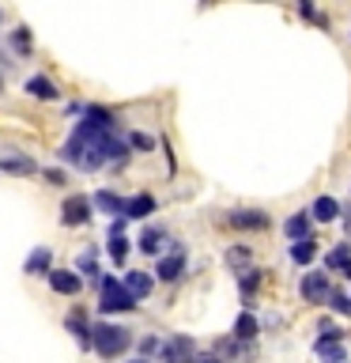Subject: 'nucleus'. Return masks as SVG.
I'll return each mask as SVG.
<instances>
[{"label": "nucleus", "mask_w": 351, "mask_h": 363, "mask_svg": "<svg viewBox=\"0 0 351 363\" xmlns=\"http://www.w3.org/2000/svg\"><path fill=\"white\" fill-rule=\"evenodd\" d=\"M91 208H95V212H106L110 220H125V197H117L113 189H95Z\"/></svg>", "instance_id": "8"}, {"label": "nucleus", "mask_w": 351, "mask_h": 363, "mask_svg": "<svg viewBox=\"0 0 351 363\" xmlns=\"http://www.w3.org/2000/svg\"><path fill=\"white\" fill-rule=\"evenodd\" d=\"M310 216H313V220H321V223H333L336 216H340V204H336L333 197H317L313 208H310Z\"/></svg>", "instance_id": "20"}, {"label": "nucleus", "mask_w": 351, "mask_h": 363, "mask_svg": "<svg viewBox=\"0 0 351 363\" xmlns=\"http://www.w3.org/2000/svg\"><path fill=\"white\" fill-rule=\"evenodd\" d=\"M283 231H287L291 242H306V238H310V216H306V212H291L287 223H283Z\"/></svg>", "instance_id": "16"}, {"label": "nucleus", "mask_w": 351, "mask_h": 363, "mask_svg": "<svg viewBox=\"0 0 351 363\" xmlns=\"http://www.w3.org/2000/svg\"><path fill=\"white\" fill-rule=\"evenodd\" d=\"M344 277H347V280H351V265H347V269H344Z\"/></svg>", "instance_id": "33"}, {"label": "nucleus", "mask_w": 351, "mask_h": 363, "mask_svg": "<svg viewBox=\"0 0 351 363\" xmlns=\"http://www.w3.org/2000/svg\"><path fill=\"white\" fill-rule=\"evenodd\" d=\"M76 272H84V277L98 280V250H84V254L76 257Z\"/></svg>", "instance_id": "22"}, {"label": "nucleus", "mask_w": 351, "mask_h": 363, "mask_svg": "<svg viewBox=\"0 0 351 363\" xmlns=\"http://www.w3.org/2000/svg\"><path fill=\"white\" fill-rule=\"evenodd\" d=\"M226 261H231V265H242V261H249V250H231V254H226Z\"/></svg>", "instance_id": "30"}, {"label": "nucleus", "mask_w": 351, "mask_h": 363, "mask_svg": "<svg viewBox=\"0 0 351 363\" xmlns=\"http://www.w3.org/2000/svg\"><path fill=\"white\" fill-rule=\"evenodd\" d=\"M38 174H42L45 182H50V186H64V182H68L61 167H45V170H38Z\"/></svg>", "instance_id": "28"}, {"label": "nucleus", "mask_w": 351, "mask_h": 363, "mask_svg": "<svg viewBox=\"0 0 351 363\" xmlns=\"http://www.w3.org/2000/svg\"><path fill=\"white\" fill-rule=\"evenodd\" d=\"M328 277L325 272H306L302 277V299L306 303H321V299H328Z\"/></svg>", "instance_id": "13"}, {"label": "nucleus", "mask_w": 351, "mask_h": 363, "mask_svg": "<svg viewBox=\"0 0 351 363\" xmlns=\"http://www.w3.org/2000/svg\"><path fill=\"white\" fill-rule=\"evenodd\" d=\"M121 284H125V291H129L136 303H140V299H147V295H151V288H155L151 272H144V269H129V272L121 277Z\"/></svg>", "instance_id": "10"}, {"label": "nucleus", "mask_w": 351, "mask_h": 363, "mask_svg": "<svg viewBox=\"0 0 351 363\" xmlns=\"http://www.w3.org/2000/svg\"><path fill=\"white\" fill-rule=\"evenodd\" d=\"M45 280H50V288L57 295H79V288H84V277L76 269H53Z\"/></svg>", "instance_id": "9"}, {"label": "nucleus", "mask_w": 351, "mask_h": 363, "mask_svg": "<svg viewBox=\"0 0 351 363\" xmlns=\"http://www.w3.org/2000/svg\"><path fill=\"white\" fill-rule=\"evenodd\" d=\"M226 223H231L234 231H265L272 220H268V212H260V208H238V212H226Z\"/></svg>", "instance_id": "6"}, {"label": "nucleus", "mask_w": 351, "mask_h": 363, "mask_svg": "<svg viewBox=\"0 0 351 363\" xmlns=\"http://www.w3.org/2000/svg\"><path fill=\"white\" fill-rule=\"evenodd\" d=\"M260 333V322H257V318L253 314H238V322H234V340H242V345H249V340H253Z\"/></svg>", "instance_id": "18"}, {"label": "nucleus", "mask_w": 351, "mask_h": 363, "mask_svg": "<svg viewBox=\"0 0 351 363\" xmlns=\"http://www.w3.org/2000/svg\"><path fill=\"white\" fill-rule=\"evenodd\" d=\"M159 359L163 363H197V340L185 337V333H174L170 340H163Z\"/></svg>", "instance_id": "3"}, {"label": "nucleus", "mask_w": 351, "mask_h": 363, "mask_svg": "<svg viewBox=\"0 0 351 363\" xmlns=\"http://www.w3.org/2000/svg\"><path fill=\"white\" fill-rule=\"evenodd\" d=\"M98 311L102 314H129L136 311V299L125 291L117 277H98Z\"/></svg>", "instance_id": "2"}, {"label": "nucleus", "mask_w": 351, "mask_h": 363, "mask_svg": "<svg viewBox=\"0 0 351 363\" xmlns=\"http://www.w3.org/2000/svg\"><path fill=\"white\" fill-rule=\"evenodd\" d=\"M328 303H333L336 314H351V295H344V291H328Z\"/></svg>", "instance_id": "27"}, {"label": "nucleus", "mask_w": 351, "mask_h": 363, "mask_svg": "<svg viewBox=\"0 0 351 363\" xmlns=\"http://www.w3.org/2000/svg\"><path fill=\"white\" fill-rule=\"evenodd\" d=\"M181 272H185V246L174 242V246H170V254H163L155 261V277L166 280V284H174Z\"/></svg>", "instance_id": "5"}, {"label": "nucleus", "mask_w": 351, "mask_h": 363, "mask_svg": "<svg viewBox=\"0 0 351 363\" xmlns=\"http://www.w3.org/2000/svg\"><path fill=\"white\" fill-rule=\"evenodd\" d=\"M64 329L79 340V348H91V314H87V306H72V311L64 314Z\"/></svg>", "instance_id": "7"}, {"label": "nucleus", "mask_w": 351, "mask_h": 363, "mask_svg": "<svg viewBox=\"0 0 351 363\" xmlns=\"http://www.w3.org/2000/svg\"><path fill=\"white\" fill-rule=\"evenodd\" d=\"M163 242H166V231L163 227H144L140 231V254H163Z\"/></svg>", "instance_id": "17"}, {"label": "nucleus", "mask_w": 351, "mask_h": 363, "mask_svg": "<svg viewBox=\"0 0 351 363\" xmlns=\"http://www.w3.org/2000/svg\"><path fill=\"white\" fill-rule=\"evenodd\" d=\"M106 250H110V257H113V265H121L125 269V257H129V235H117V238H110L106 242Z\"/></svg>", "instance_id": "23"}, {"label": "nucleus", "mask_w": 351, "mask_h": 363, "mask_svg": "<svg viewBox=\"0 0 351 363\" xmlns=\"http://www.w3.org/2000/svg\"><path fill=\"white\" fill-rule=\"evenodd\" d=\"M0 91H4V76H0Z\"/></svg>", "instance_id": "35"}, {"label": "nucleus", "mask_w": 351, "mask_h": 363, "mask_svg": "<svg viewBox=\"0 0 351 363\" xmlns=\"http://www.w3.org/2000/svg\"><path fill=\"white\" fill-rule=\"evenodd\" d=\"M132 363H151V359H132Z\"/></svg>", "instance_id": "34"}, {"label": "nucleus", "mask_w": 351, "mask_h": 363, "mask_svg": "<svg viewBox=\"0 0 351 363\" xmlns=\"http://www.w3.org/2000/svg\"><path fill=\"white\" fill-rule=\"evenodd\" d=\"M344 231H347V242H351V208H347V216H344Z\"/></svg>", "instance_id": "31"}, {"label": "nucleus", "mask_w": 351, "mask_h": 363, "mask_svg": "<svg viewBox=\"0 0 351 363\" xmlns=\"http://www.w3.org/2000/svg\"><path fill=\"white\" fill-rule=\"evenodd\" d=\"M313 257H317V242H313V238H306V242H291V261H294V265H310Z\"/></svg>", "instance_id": "21"}, {"label": "nucleus", "mask_w": 351, "mask_h": 363, "mask_svg": "<svg viewBox=\"0 0 351 363\" xmlns=\"http://www.w3.org/2000/svg\"><path fill=\"white\" fill-rule=\"evenodd\" d=\"M325 261H328V269H340V272H344V269L351 265V242H340V246H336Z\"/></svg>", "instance_id": "24"}, {"label": "nucleus", "mask_w": 351, "mask_h": 363, "mask_svg": "<svg viewBox=\"0 0 351 363\" xmlns=\"http://www.w3.org/2000/svg\"><path fill=\"white\" fill-rule=\"evenodd\" d=\"M159 348H163V345H159V337H144V340H140V352H144L140 359H147V356H155Z\"/></svg>", "instance_id": "29"}, {"label": "nucleus", "mask_w": 351, "mask_h": 363, "mask_svg": "<svg viewBox=\"0 0 351 363\" xmlns=\"http://www.w3.org/2000/svg\"><path fill=\"white\" fill-rule=\"evenodd\" d=\"M155 212V197L151 193H136V197L125 201V220H147Z\"/></svg>", "instance_id": "14"}, {"label": "nucleus", "mask_w": 351, "mask_h": 363, "mask_svg": "<svg viewBox=\"0 0 351 363\" xmlns=\"http://www.w3.org/2000/svg\"><path fill=\"white\" fill-rule=\"evenodd\" d=\"M23 272H27V277H50V272H53L50 246H34L27 254V261H23Z\"/></svg>", "instance_id": "12"}, {"label": "nucleus", "mask_w": 351, "mask_h": 363, "mask_svg": "<svg viewBox=\"0 0 351 363\" xmlns=\"http://www.w3.org/2000/svg\"><path fill=\"white\" fill-rule=\"evenodd\" d=\"M129 152H155V136H147V133H129Z\"/></svg>", "instance_id": "26"}, {"label": "nucleus", "mask_w": 351, "mask_h": 363, "mask_svg": "<svg viewBox=\"0 0 351 363\" xmlns=\"http://www.w3.org/2000/svg\"><path fill=\"white\" fill-rule=\"evenodd\" d=\"M38 163L30 155H4L0 159V174H38Z\"/></svg>", "instance_id": "15"}, {"label": "nucleus", "mask_w": 351, "mask_h": 363, "mask_svg": "<svg viewBox=\"0 0 351 363\" xmlns=\"http://www.w3.org/2000/svg\"><path fill=\"white\" fill-rule=\"evenodd\" d=\"M238 284H242V299L249 303V299H253V291L260 288V269H246V272H242V280H238Z\"/></svg>", "instance_id": "25"}, {"label": "nucleus", "mask_w": 351, "mask_h": 363, "mask_svg": "<svg viewBox=\"0 0 351 363\" xmlns=\"http://www.w3.org/2000/svg\"><path fill=\"white\" fill-rule=\"evenodd\" d=\"M197 363H223L219 356H197Z\"/></svg>", "instance_id": "32"}, {"label": "nucleus", "mask_w": 351, "mask_h": 363, "mask_svg": "<svg viewBox=\"0 0 351 363\" xmlns=\"http://www.w3.org/2000/svg\"><path fill=\"white\" fill-rule=\"evenodd\" d=\"M8 45H11L19 57H30V53H34V34H30V27H16V30L8 34Z\"/></svg>", "instance_id": "19"}, {"label": "nucleus", "mask_w": 351, "mask_h": 363, "mask_svg": "<svg viewBox=\"0 0 351 363\" xmlns=\"http://www.w3.org/2000/svg\"><path fill=\"white\" fill-rule=\"evenodd\" d=\"M91 348L102 359H117L132 348V333L125 325H113V322H95L91 325Z\"/></svg>", "instance_id": "1"}, {"label": "nucleus", "mask_w": 351, "mask_h": 363, "mask_svg": "<svg viewBox=\"0 0 351 363\" xmlns=\"http://www.w3.org/2000/svg\"><path fill=\"white\" fill-rule=\"evenodd\" d=\"M23 91H27L30 99H38V102H57V99H61V87H57L50 76H27Z\"/></svg>", "instance_id": "11"}, {"label": "nucleus", "mask_w": 351, "mask_h": 363, "mask_svg": "<svg viewBox=\"0 0 351 363\" xmlns=\"http://www.w3.org/2000/svg\"><path fill=\"white\" fill-rule=\"evenodd\" d=\"M0 23H4V11H0Z\"/></svg>", "instance_id": "36"}, {"label": "nucleus", "mask_w": 351, "mask_h": 363, "mask_svg": "<svg viewBox=\"0 0 351 363\" xmlns=\"http://www.w3.org/2000/svg\"><path fill=\"white\" fill-rule=\"evenodd\" d=\"M91 216H95V208H91L87 193H72L61 204V227H84V223H91Z\"/></svg>", "instance_id": "4"}]
</instances>
